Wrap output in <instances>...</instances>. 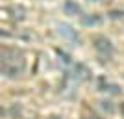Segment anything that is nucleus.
Instances as JSON below:
<instances>
[{
    "mask_svg": "<svg viewBox=\"0 0 124 119\" xmlns=\"http://www.w3.org/2000/svg\"><path fill=\"white\" fill-rule=\"evenodd\" d=\"M24 56L19 50H4L2 52V74L9 78L19 76L24 71Z\"/></svg>",
    "mask_w": 124,
    "mask_h": 119,
    "instance_id": "nucleus-1",
    "label": "nucleus"
},
{
    "mask_svg": "<svg viewBox=\"0 0 124 119\" xmlns=\"http://www.w3.org/2000/svg\"><path fill=\"white\" fill-rule=\"evenodd\" d=\"M94 48H96V52H98L102 58H109V56L115 52V48H113V45H111V41H109L108 37H104V36L94 37Z\"/></svg>",
    "mask_w": 124,
    "mask_h": 119,
    "instance_id": "nucleus-2",
    "label": "nucleus"
},
{
    "mask_svg": "<svg viewBox=\"0 0 124 119\" xmlns=\"http://www.w3.org/2000/svg\"><path fill=\"white\" fill-rule=\"evenodd\" d=\"M59 32H61V36L63 37H67L69 41H78V34L70 28V26H65V24H59Z\"/></svg>",
    "mask_w": 124,
    "mask_h": 119,
    "instance_id": "nucleus-3",
    "label": "nucleus"
},
{
    "mask_svg": "<svg viewBox=\"0 0 124 119\" xmlns=\"http://www.w3.org/2000/svg\"><path fill=\"white\" fill-rule=\"evenodd\" d=\"M63 8L67 11V15H80V11H82V8H80L78 2H74V0H67Z\"/></svg>",
    "mask_w": 124,
    "mask_h": 119,
    "instance_id": "nucleus-4",
    "label": "nucleus"
},
{
    "mask_svg": "<svg viewBox=\"0 0 124 119\" xmlns=\"http://www.w3.org/2000/svg\"><path fill=\"white\" fill-rule=\"evenodd\" d=\"M100 22H102V19H100L98 15H83V17H82V24H85V26L100 24Z\"/></svg>",
    "mask_w": 124,
    "mask_h": 119,
    "instance_id": "nucleus-5",
    "label": "nucleus"
},
{
    "mask_svg": "<svg viewBox=\"0 0 124 119\" xmlns=\"http://www.w3.org/2000/svg\"><path fill=\"white\" fill-rule=\"evenodd\" d=\"M100 104H102V108L106 110V112H113V110H115V108H113V104L109 102V101H102Z\"/></svg>",
    "mask_w": 124,
    "mask_h": 119,
    "instance_id": "nucleus-6",
    "label": "nucleus"
},
{
    "mask_svg": "<svg viewBox=\"0 0 124 119\" xmlns=\"http://www.w3.org/2000/svg\"><path fill=\"white\" fill-rule=\"evenodd\" d=\"M109 17H113V19H120V17H124V11H109Z\"/></svg>",
    "mask_w": 124,
    "mask_h": 119,
    "instance_id": "nucleus-7",
    "label": "nucleus"
},
{
    "mask_svg": "<svg viewBox=\"0 0 124 119\" xmlns=\"http://www.w3.org/2000/svg\"><path fill=\"white\" fill-rule=\"evenodd\" d=\"M120 110H122V114H124V104H122V106H120Z\"/></svg>",
    "mask_w": 124,
    "mask_h": 119,
    "instance_id": "nucleus-8",
    "label": "nucleus"
},
{
    "mask_svg": "<svg viewBox=\"0 0 124 119\" xmlns=\"http://www.w3.org/2000/svg\"><path fill=\"white\" fill-rule=\"evenodd\" d=\"M91 119H100V117H91Z\"/></svg>",
    "mask_w": 124,
    "mask_h": 119,
    "instance_id": "nucleus-9",
    "label": "nucleus"
},
{
    "mask_svg": "<svg viewBox=\"0 0 124 119\" xmlns=\"http://www.w3.org/2000/svg\"><path fill=\"white\" fill-rule=\"evenodd\" d=\"M52 119H59V117H52Z\"/></svg>",
    "mask_w": 124,
    "mask_h": 119,
    "instance_id": "nucleus-10",
    "label": "nucleus"
}]
</instances>
